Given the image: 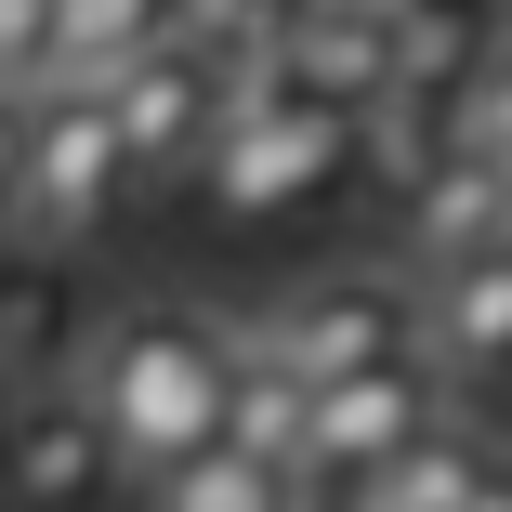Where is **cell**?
Segmentation results:
<instances>
[{
	"instance_id": "cell-1",
	"label": "cell",
	"mask_w": 512,
	"mask_h": 512,
	"mask_svg": "<svg viewBox=\"0 0 512 512\" xmlns=\"http://www.w3.org/2000/svg\"><path fill=\"white\" fill-rule=\"evenodd\" d=\"M79 407L106 421V460L119 486H158L184 473L197 447H224V394H237V316H211V302H184V289H132L92 316L79 342Z\"/></svg>"
},
{
	"instance_id": "cell-2",
	"label": "cell",
	"mask_w": 512,
	"mask_h": 512,
	"mask_svg": "<svg viewBox=\"0 0 512 512\" xmlns=\"http://www.w3.org/2000/svg\"><path fill=\"white\" fill-rule=\"evenodd\" d=\"M237 329H250V355H276L302 394H342V381H368V368H407V355H421V289L381 276V263H329V276L276 289L263 316H237Z\"/></svg>"
},
{
	"instance_id": "cell-3",
	"label": "cell",
	"mask_w": 512,
	"mask_h": 512,
	"mask_svg": "<svg viewBox=\"0 0 512 512\" xmlns=\"http://www.w3.org/2000/svg\"><path fill=\"white\" fill-rule=\"evenodd\" d=\"M355 171V119H329L316 92H263V106H224V145L197 171L211 224H289Z\"/></svg>"
},
{
	"instance_id": "cell-4",
	"label": "cell",
	"mask_w": 512,
	"mask_h": 512,
	"mask_svg": "<svg viewBox=\"0 0 512 512\" xmlns=\"http://www.w3.org/2000/svg\"><path fill=\"white\" fill-rule=\"evenodd\" d=\"M119 184H132V145H119V119H106V92H40V106H27L14 237H27V250H92Z\"/></svg>"
},
{
	"instance_id": "cell-5",
	"label": "cell",
	"mask_w": 512,
	"mask_h": 512,
	"mask_svg": "<svg viewBox=\"0 0 512 512\" xmlns=\"http://www.w3.org/2000/svg\"><path fill=\"white\" fill-rule=\"evenodd\" d=\"M447 421H460V381H447L434 355H407V368H368V381L316 394V434H302V486H316V512H329L342 486L394 473L407 447H434Z\"/></svg>"
},
{
	"instance_id": "cell-6",
	"label": "cell",
	"mask_w": 512,
	"mask_h": 512,
	"mask_svg": "<svg viewBox=\"0 0 512 512\" xmlns=\"http://www.w3.org/2000/svg\"><path fill=\"white\" fill-rule=\"evenodd\" d=\"M106 119H119V145H132V184H197L211 171V145H224V79H211V53H145L119 92H106Z\"/></svg>"
},
{
	"instance_id": "cell-7",
	"label": "cell",
	"mask_w": 512,
	"mask_h": 512,
	"mask_svg": "<svg viewBox=\"0 0 512 512\" xmlns=\"http://www.w3.org/2000/svg\"><path fill=\"white\" fill-rule=\"evenodd\" d=\"M106 421L79 407V381H27L14 407V447H0V512H79V499H106Z\"/></svg>"
},
{
	"instance_id": "cell-8",
	"label": "cell",
	"mask_w": 512,
	"mask_h": 512,
	"mask_svg": "<svg viewBox=\"0 0 512 512\" xmlns=\"http://www.w3.org/2000/svg\"><path fill=\"white\" fill-rule=\"evenodd\" d=\"M421 355L447 381H512V250L421 276Z\"/></svg>"
},
{
	"instance_id": "cell-9",
	"label": "cell",
	"mask_w": 512,
	"mask_h": 512,
	"mask_svg": "<svg viewBox=\"0 0 512 512\" xmlns=\"http://www.w3.org/2000/svg\"><path fill=\"white\" fill-rule=\"evenodd\" d=\"M184 40V0H53V66L40 92H119L145 53Z\"/></svg>"
},
{
	"instance_id": "cell-10",
	"label": "cell",
	"mask_w": 512,
	"mask_h": 512,
	"mask_svg": "<svg viewBox=\"0 0 512 512\" xmlns=\"http://www.w3.org/2000/svg\"><path fill=\"white\" fill-rule=\"evenodd\" d=\"M407 250H421V276L512 250V171H499V158H473V145H447V158H434V184L407 197Z\"/></svg>"
},
{
	"instance_id": "cell-11",
	"label": "cell",
	"mask_w": 512,
	"mask_h": 512,
	"mask_svg": "<svg viewBox=\"0 0 512 512\" xmlns=\"http://www.w3.org/2000/svg\"><path fill=\"white\" fill-rule=\"evenodd\" d=\"M499 486H512V447H499V434H473V421H447L434 447H407L394 473L342 486L329 512H486Z\"/></svg>"
},
{
	"instance_id": "cell-12",
	"label": "cell",
	"mask_w": 512,
	"mask_h": 512,
	"mask_svg": "<svg viewBox=\"0 0 512 512\" xmlns=\"http://www.w3.org/2000/svg\"><path fill=\"white\" fill-rule=\"evenodd\" d=\"M289 92H316L329 119H368L394 92V27L381 14H289Z\"/></svg>"
},
{
	"instance_id": "cell-13",
	"label": "cell",
	"mask_w": 512,
	"mask_h": 512,
	"mask_svg": "<svg viewBox=\"0 0 512 512\" xmlns=\"http://www.w3.org/2000/svg\"><path fill=\"white\" fill-rule=\"evenodd\" d=\"M145 512H316V486L276 473V460H250V447H197L184 473L145 486Z\"/></svg>"
},
{
	"instance_id": "cell-14",
	"label": "cell",
	"mask_w": 512,
	"mask_h": 512,
	"mask_svg": "<svg viewBox=\"0 0 512 512\" xmlns=\"http://www.w3.org/2000/svg\"><path fill=\"white\" fill-rule=\"evenodd\" d=\"M434 158H447V106L434 92H381V106L355 119V184H381L394 211L434 184Z\"/></svg>"
},
{
	"instance_id": "cell-15",
	"label": "cell",
	"mask_w": 512,
	"mask_h": 512,
	"mask_svg": "<svg viewBox=\"0 0 512 512\" xmlns=\"http://www.w3.org/2000/svg\"><path fill=\"white\" fill-rule=\"evenodd\" d=\"M302 434H316V394H302L276 355H250V329H237V394H224V447H250V460H276V473H302Z\"/></svg>"
},
{
	"instance_id": "cell-16",
	"label": "cell",
	"mask_w": 512,
	"mask_h": 512,
	"mask_svg": "<svg viewBox=\"0 0 512 512\" xmlns=\"http://www.w3.org/2000/svg\"><path fill=\"white\" fill-rule=\"evenodd\" d=\"M447 145H473V158H499V171H512V27H499V53L473 66V92L447 106Z\"/></svg>"
},
{
	"instance_id": "cell-17",
	"label": "cell",
	"mask_w": 512,
	"mask_h": 512,
	"mask_svg": "<svg viewBox=\"0 0 512 512\" xmlns=\"http://www.w3.org/2000/svg\"><path fill=\"white\" fill-rule=\"evenodd\" d=\"M14 197H27V106L0 92V224H14Z\"/></svg>"
},
{
	"instance_id": "cell-18",
	"label": "cell",
	"mask_w": 512,
	"mask_h": 512,
	"mask_svg": "<svg viewBox=\"0 0 512 512\" xmlns=\"http://www.w3.org/2000/svg\"><path fill=\"white\" fill-rule=\"evenodd\" d=\"M14 407H27V381H14V355H0V447H14Z\"/></svg>"
},
{
	"instance_id": "cell-19",
	"label": "cell",
	"mask_w": 512,
	"mask_h": 512,
	"mask_svg": "<svg viewBox=\"0 0 512 512\" xmlns=\"http://www.w3.org/2000/svg\"><path fill=\"white\" fill-rule=\"evenodd\" d=\"M302 14H368V0H302Z\"/></svg>"
},
{
	"instance_id": "cell-20",
	"label": "cell",
	"mask_w": 512,
	"mask_h": 512,
	"mask_svg": "<svg viewBox=\"0 0 512 512\" xmlns=\"http://www.w3.org/2000/svg\"><path fill=\"white\" fill-rule=\"evenodd\" d=\"M486 512H512V486H499V499H486Z\"/></svg>"
}]
</instances>
